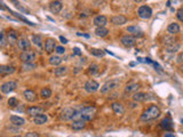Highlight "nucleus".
I'll use <instances>...</instances> for the list:
<instances>
[{"label":"nucleus","mask_w":183,"mask_h":137,"mask_svg":"<svg viewBox=\"0 0 183 137\" xmlns=\"http://www.w3.org/2000/svg\"><path fill=\"white\" fill-rule=\"evenodd\" d=\"M98 87H100V85L95 80H88L84 86V88L87 93H95L96 90H98Z\"/></svg>","instance_id":"1a4fd4ad"},{"label":"nucleus","mask_w":183,"mask_h":137,"mask_svg":"<svg viewBox=\"0 0 183 137\" xmlns=\"http://www.w3.org/2000/svg\"><path fill=\"white\" fill-rule=\"evenodd\" d=\"M127 32H129L132 34V37H137V38H142L144 36V32L139 28V26H128Z\"/></svg>","instance_id":"9b49d317"},{"label":"nucleus","mask_w":183,"mask_h":137,"mask_svg":"<svg viewBox=\"0 0 183 137\" xmlns=\"http://www.w3.org/2000/svg\"><path fill=\"white\" fill-rule=\"evenodd\" d=\"M55 51L57 54H64V53H65V48L62 47V46H56Z\"/></svg>","instance_id":"a19ab883"},{"label":"nucleus","mask_w":183,"mask_h":137,"mask_svg":"<svg viewBox=\"0 0 183 137\" xmlns=\"http://www.w3.org/2000/svg\"><path fill=\"white\" fill-rule=\"evenodd\" d=\"M62 58L60 56H56V55H53V56L49 57V64L50 65H54V66H57L62 63Z\"/></svg>","instance_id":"c85d7f7f"},{"label":"nucleus","mask_w":183,"mask_h":137,"mask_svg":"<svg viewBox=\"0 0 183 137\" xmlns=\"http://www.w3.org/2000/svg\"><path fill=\"white\" fill-rule=\"evenodd\" d=\"M66 72H68V67L66 66H58V67H56L54 70V74L56 77H62L64 74H66Z\"/></svg>","instance_id":"cd10ccee"},{"label":"nucleus","mask_w":183,"mask_h":137,"mask_svg":"<svg viewBox=\"0 0 183 137\" xmlns=\"http://www.w3.org/2000/svg\"><path fill=\"white\" fill-rule=\"evenodd\" d=\"M167 32L169 34H176L180 32V25L177 23H171L167 28Z\"/></svg>","instance_id":"393cba45"},{"label":"nucleus","mask_w":183,"mask_h":137,"mask_svg":"<svg viewBox=\"0 0 183 137\" xmlns=\"http://www.w3.org/2000/svg\"><path fill=\"white\" fill-rule=\"evenodd\" d=\"M16 71V69L12 65H0V74H13Z\"/></svg>","instance_id":"6ab92c4d"},{"label":"nucleus","mask_w":183,"mask_h":137,"mask_svg":"<svg viewBox=\"0 0 183 137\" xmlns=\"http://www.w3.org/2000/svg\"><path fill=\"white\" fill-rule=\"evenodd\" d=\"M40 96L42 97L44 99H47L49 97L52 96V90L49 88H44L41 89V91H40Z\"/></svg>","instance_id":"473e14b6"},{"label":"nucleus","mask_w":183,"mask_h":137,"mask_svg":"<svg viewBox=\"0 0 183 137\" xmlns=\"http://www.w3.org/2000/svg\"><path fill=\"white\" fill-rule=\"evenodd\" d=\"M93 23L97 26V28H104V25L108 23V18L104 16V15H98L94 18Z\"/></svg>","instance_id":"2eb2a0df"},{"label":"nucleus","mask_w":183,"mask_h":137,"mask_svg":"<svg viewBox=\"0 0 183 137\" xmlns=\"http://www.w3.org/2000/svg\"><path fill=\"white\" fill-rule=\"evenodd\" d=\"M111 109L113 110V112L117 113V114H122V113L125 112V107H124V105L121 104V103H117V102L112 103Z\"/></svg>","instance_id":"5701e85b"},{"label":"nucleus","mask_w":183,"mask_h":137,"mask_svg":"<svg viewBox=\"0 0 183 137\" xmlns=\"http://www.w3.org/2000/svg\"><path fill=\"white\" fill-rule=\"evenodd\" d=\"M23 96L28 102H34V101L37 99V94H36L33 90H31V89H26V90H24Z\"/></svg>","instance_id":"a211bd4d"},{"label":"nucleus","mask_w":183,"mask_h":137,"mask_svg":"<svg viewBox=\"0 0 183 137\" xmlns=\"http://www.w3.org/2000/svg\"><path fill=\"white\" fill-rule=\"evenodd\" d=\"M16 87H17V82L16 81H7V82H5V83L1 85L0 89H1V91L4 94H9L13 90H15Z\"/></svg>","instance_id":"0eeeda50"},{"label":"nucleus","mask_w":183,"mask_h":137,"mask_svg":"<svg viewBox=\"0 0 183 137\" xmlns=\"http://www.w3.org/2000/svg\"><path fill=\"white\" fill-rule=\"evenodd\" d=\"M90 54L96 57H103L105 55V50L103 49H97V48H90Z\"/></svg>","instance_id":"7c9ffc66"},{"label":"nucleus","mask_w":183,"mask_h":137,"mask_svg":"<svg viewBox=\"0 0 183 137\" xmlns=\"http://www.w3.org/2000/svg\"><path fill=\"white\" fill-rule=\"evenodd\" d=\"M85 127H86V121L82 120V119H76L71 123V128L74 129V130H81Z\"/></svg>","instance_id":"4468645a"},{"label":"nucleus","mask_w":183,"mask_h":137,"mask_svg":"<svg viewBox=\"0 0 183 137\" xmlns=\"http://www.w3.org/2000/svg\"><path fill=\"white\" fill-rule=\"evenodd\" d=\"M164 43H165L166 47H169V46H172V45H175L176 40L174 38H172V37H165V38H164Z\"/></svg>","instance_id":"72a5a7b5"},{"label":"nucleus","mask_w":183,"mask_h":137,"mask_svg":"<svg viewBox=\"0 0 183 137\" xmlns=\"http://www.w3.org/2000/svg\"><path fill=\"white\" fill-rule=\"evenodd\" d=\"M95 34L97 37H100V38H104V37H106L109 34V30L105 26L104 28H96Z\"/></svg>","instance_id":"a878e982"},{"label":"nucleus","mask_w":183,"mask_h":137,"mask_svg":"<svg viewBox=\"0 0 183 137\" xmlns=\"http://www.w3.org/2000/svg\"><path fill=\"white\" fill-rule=\"evenodd\" d=\"M77 117H79V111H77L76 109H71V107H66L64 109L60 118L61 120H72V119H76Z\"/></svg>","instance_id":"7ed1b4c3"},{"label":"nucleus","mask_w":183,"mask_h":137,"mask_svg":"<svg viewBox=\"0 0 183 137\" xmlns=\"http://www.w3.org/2000/svg\"><path fill=\"white\" fill-rule=\"evenodd\" d=\"M176 17H177V20H179V21L183 22V7L182 8H180L177 12H176Z\"/></svg>","instance_id":"ea45409f"},{"label":"nucleus","mask_w":183,"mask_h":137,"mask_svg":"<svg viewBox=\"0 0 183 137\" xmlns=\"http://www.w3.org/2000/svg\"><path fill=\"white\" fill-rule=\"evenodd\" d=\"M120 85V81L119 80H110L108 81V82H105L103 86L101 87V93H109V91H111L113 89H116L117 87H119Z\"/></svg>","instance_id":"39448f33"},{"label":"nucleus","mask_w":183,"mask_h":137,"mask_svg":"<svg viewBox=\"0 0 183 137\" xmlns=\"http://www.w3.org/2000/svg\"><path fill=\"white\" fill-rule=\"evenodd\" d=\"M140 88V85L137 82H129L127 86L125 87V93L126 94H131V93H135Z\"/></svg>","instance_id":"412c9836"},{"label":"nucleus","mask_w":183,"mask_h":137,"mask_svg":"<svg viewBox=\"0 0 183 137\" xmlns=\"http://www.w3.org/2000/svg\"><path fill=\"white\" fill-rule=\"evenodd\" d=\"M96 113V107L95 106H85L79 111V119H82L86 122L89 120H92L94 118Z\"/></svg>","instance_id":"f03ea898"},{"label":"nucleus","mask_w":183,"mask_h":137,"mask_svg":"<svg viewBox=\"0 0 183 137\" xmlns=\"http://www.w3.org/2000/svg\"><path fill=\"white\" fill-rule=\"evenodd\" d=\"M63 8V5L61 1H52L49 4V10L53 13V14H58Z\"/></svg>","instance_id":"f8f14e48"},{"label":"nucleus","mask_w":183,"mask_h":137,"mask_svg":"<svg viewBox=\"0 0 183 137\" xmlns=\"http://www.w3.org/2000/svg\"><path fill=\"white\" fill-rule=\"evenodd\" d=\"M181 70H182V71H183V65H182V67H181Z\"/></svg>","instance_id":"3c124183"},{"label":"nucleus","mask_w":183,"mask_h":137,"mask_svg":"<svg viewBox=\"0 0 183 137\" xmlns=\"http://www.w3.org/2000/svg\"><path fill=\"white\" fill-rule=\"evenodd\" d=\"M44 112V107L42 106H31L26 110V113L30 115V117H37L39 114H42Z\"/></svg>","instance_id":"ddd939ff"},{"label":"nucleus","mask_w":183,"mask_h":137,"mask_svg":"<svg viewBox=\"0 0 183 137\" xmlns=\"http://www.w3.org/2000/svg\"><path fill=\"white\" fill-rule=\"evenodd\" d=\"M60 40H61V42H62V43H66V42H68V40H66L64 37H60Z\"/></svg>","instance_id":"de8ad7c7"},{"label":"nucleus","mask_w":183,"mask_h":137,"mask_svg":"<svg viewBox=\"0 0 183 137\" xmlns=\"http://www.w3.org/2000/svg\"><path fill=\"white\" fill-rule=\"evenodd\" d=\"M137 15L142 20H149L152 16V9L149 6H141L137 10Z\"/></svg>","instance_id":"423d86ee"},{"label":"nucleus","mask_w":183,"mask_h":137,"mask_svg":"<svg viewBox=\"0 0 183 137\" xmlns=\"http://www.w3.org/2000/svg\"><path fill=\"white\" fill-rule=\"evenodd\" d=\"M111 23L114 25H122V24H125V23H127V17L124 16V15L113 16L111 18Z\"/></svg>","instance_id":"f3484780"},{"label":"nucleus","mask_w":183,"mask_h":137,"mask_svg":"<svg viewBox=\"0 0 183 137\" xmlns=\"http://www.w3.org/2000/svg\"><path fill=\"white\" fill-rule=\"evenodd\" d=\"M0 9H5V7L2 6V4H0Z\"/></svg>","instance_id":"8fccbe9b"},{"label":"nucleus","mask_w":183,"mask_h":137,"mask_svg":"<svg viewBox=\"0 0 183 137\" xmlns=\"http://www.w3.org/2000/svg\"><path fill=\"white\" fill-rule=\"evenodd\" d=\"M133 98L136 102H144V101L148 99V94H145V93H136L135 95L133 96Z\"/></svg>","instance_id":"c756f323"},{"label":"nucleus","mask_w":183,"mask_h":137,"mask_svg":"<svg viewBox=\"0 0 183 137\" xmlns=\"http://www.w3.org/2000/svg\"><path fill=\"white\" fill-rule=\"evenodd\" d=\"M89 14H90L89 10H85V12H82V13L80 14V17H81V18H82V17H87V16H89Z\"/></svg>","instance_id":"c03bdc74"},{"label":"nucleus","mask_w":183,"mask_h":137,"mask_svg":"<svg viewBox=\"0 0 183 137\" xmlns=\"http://www.w3.org/2000/svg\"><path fill=\"white\" fill-rule=\"evenodd\" d=\"M98 70H100V66L96 64V63H93V64L89 65V67H88V73L92 74V75H94V74H96V73L98 72Z\"/></svg>","instance_id":"2f4dec72"},{"label":"nucleus","mask_w":183,"mask_h":137,"mask_svg":"<svg viewBox=\"0 0 183 137\" xmlns=\"http://www.w3.org/2000/svg\"><path fill=\"white\" fill-rule=\"evenodd\" d=\"M17 105H18L17 98H15V97H10V98L8 99V106H10V107H16Z\"/></svg>","instance_id":"4c0bfd02"},{"label":"nucleus","mask_w":183,"mask_h":137,"mask_svg":"<svg viewBox=\"0 0 183 137\" xmlns=\"http://www.w3.org/2000/svg\"><path fill=\"white\" fill-rule=\"evenodd\" d=\"M164 137H175V135H174L172 131H167V133L165 134V136Z\"/></svg>","instance_id":"a18cd8bd"},{"label":"nucleus","mask_w":183,"mask_h":137,"mask_svg":"<svg viewBox=\"0 0 183 137\" xmlns=\"http://www.w3.org/2000/svg\"><path fill=\"white\" fill-rule=\"evenodd\" d=\"M17 46H18V48L21 49V50L26 51V50H30L31 42H30L29 39H26V38H21V39H18V41H17Z\"/></svg>","instance_id":"9d476101"},{"label":"nucleus","mask_w":183,"mask_h":137,"mask_svg":"<svg viewBox=\"0 0 183 137\" xmlns=\"http://www.w3.org/2000/svg\"><path fill=\"white\" fill-rule=\"evenodd\" d=\"M180 48V43L179 42H176L175 45H172V46H169V47H166V50H167L168 53H175Z\"/></svg>","instance_id":"e433bc0d"},{"label":"nucleus","mask_w":183,"mask_h":137,"mask_svg":"<svg viewBox=\"0 0 183 137\" xmlns=\"http://www.w3.org/2000/svg\"><path fill=\"white\" fill-rule=\"evenodd\" d=\"M32 41H33V43L36 45V46H38V47H41V45H42V39H41V37L40 36H32Z\"/></svg>","instance_id":"f704fd0d"},{"label":"nucleus","mask_w":183,"mask_h":137,"mask_svg":"<svg viewBox=\"0 0 183 137\" xmlns=\"http://www.w3.org/2000/svg\"><path fill=\"white\" fill-rule=\"evenodd\" d=\"M20 58L23 63H33L36 59H37V53L34 50H26V51H23L21 55H20Z\"/></svg>","instance_id":"20e7f679"},{"label":"nucleus","mask_w":183,"mask_h":137,"mask_svg":"<svg viewBox=\"0 0 183 137\" xmlns=\"http://www.w3.org/2000/svg\"><path fill=\"white\" fill-rule=\"evenodd\" d=\"M121 43L125 46V47H127V48H131V47H133L134 45L136 43V39L134 37H132V36H122L121 37Z\"/></svg>","instance_id":"6e6552de"},{"label":"nucleus","mask_w":183,"mask_h":137,"mask_svg":"<svg viewBox=\"0 0 183 137\" xmlns=\"http://www.w3.org/2000/svg\"><path fill=\"white\" fill-rule=\"evenodd\" d=\"M48 120L47 115L46 114H39V115H37V117H34V119H33V122L36 123V125H44V123H46Z\"/></svg>","instance_id":"b1692460"},{"label":"nucleus","mask_w":183,"mask_h":137,"mask_svg":"<svg viewBox=\"0 0 183 137\" xmlns=\"http://www.w3.org/2000/svg\"><path fill=\"white\" fill-rule=\"evenodd\" d=\"M176 62H177L179 64L183 63V51L181 53V54H179V56H177V58H176Z\"/></svg>","instance_id":"37998d69"},{"label":"nucleus","mask_w":183,"mask_h":137,"mask_svg":"<svg viewBox=\"0 0 183 137\" xmlns=\"http://www.w3.org/2000/svg\"><path fill=\"white\" fill-rule=\"evenodd\" d=\"M22 69H23V71H32L36 69V64L34 63H23Z\"/></svg>","instance_id":"c9c22d12"},{"label":"nucleus","mask_w":183,"mask_h":137,"mask_svg":"<svg viewBox=\"0 0 183 137\" xmlns=\"http://www.w3.org/2000/svg\"><path fill=\"white\" fill-rule=\"evenodd\" d=\"M18 41V37H17V33L14 30H10L7 34V42L9 45H15Z\"/></svg>","instance_id":"aec40b11"},{"label":"nucleus","mask_w":183,"mask_h":137,"mask_svg":"<svg viewBox=\"0 0 183 137\" xmlns=\"http://www.w3.org/2000/svg\"><path fill=\"white\" fill-rule=\"evenodd\" d=\"M160 127L164 128L165 130H169V129L173 128V123H172V121H171L169 118H165L164 120L160 122Z\"/></svg>","instance_id":"bb28decb"},{"label":"nucleus","mask_w":183,"mask_h":137,"mask_svg":"<svg viewBox=\"0 0 183 137\" xmlns=\"http://www.w3.org/2000/svg\"><path fill=\"white\" fill-rule=\"evenodd\" d=\"M77 34H78V36H82V37H85V38H89V36H88V34H82V33H77Z\"/></svg>","instance_id":"09e8293b"},{"label":"nucleus","mask_w":183,"mask_h":137,"mask_svg":"<svg viewBox=\"0 0 183 137\" xmlns=\"http://www.w3.org/2000/svg\"><path fill=\"white\" fill-rule=\"evenodd\" d=\"M24 137H40L39 134L38 133H34V131H31V133H28V134H25V136Z\"/></svg>","instance_id":"79ce46f5"},{"label":"nucleus","mask_w":183,"mask_h":137,"mask_svg":"<svg viewBox=\"0 0 183 137\" xmlns=\"http://www.w3.org/2000/svg\"><path fill=\"white\" fill-rule=\"evenodd\" d=\"M56 48V45H55V40L54 39H47L45 41V50L46 53L48 54H52Z\"/></svg>","instance_id":"dca6fc26"},{"label":"nucleus","mask_w":183,"mask_h":137,"mask_svg":"<svg viewBox=\"0 0 183 137\" xmlns=\"http://www.w3.org/2000/svg\"><path fill=\"white\" fill-rule=\"evenodd\" d=\"M9 120H10V123H12V125H14V126H17V127H18V126L21 127V126H23L24 123H25V120H24L23 118H21V117H17V115H12Z\"/></svg>","instance_id":"4be33fe9"},{"label":"nucleus","mask_w":183,"mask_h":137,"mask_svg":"<svg viewBox=\"0 0 183 137\" xmlns=\"http://www.w3.org/2000/svg\"><path fill=\"white\" fill-rule=\"evenodd\" d=\"M7 43V38L4 31H0V46H5Z\"/></svg>","instance_id":"58836bf2"},{"label":"nucleus","mask_w":183,"mask_h":137,"mask_svg":"<svg viewBox=\"0 0 183 137\" xmlns=\"http://www.w3.org/2000/svg\"><path fill=\"white\" fill-rule=\"evenodd\" d=\"M160 115V110L157 105H151L149 106L148 110H145L142 115H141V120L142 121H150L153 119H157Z\"/></svg>","instance_id":"f257e3e1"},{"label":"nucleus","mask_w":183,"mask_h":137,"mask_svg":"<svg viewBox=\"0 0 183 137\" xmlns=\"http://www.w3.org/2000/svg\"><path fill=\"white\" fill-rule=\"evenodd\" d=\"M73 53H74V54H76V55H81V51H80V49L79 48H74L73 49Z\"/></svg>","instance_id":"49530a36"}]
</instances>
